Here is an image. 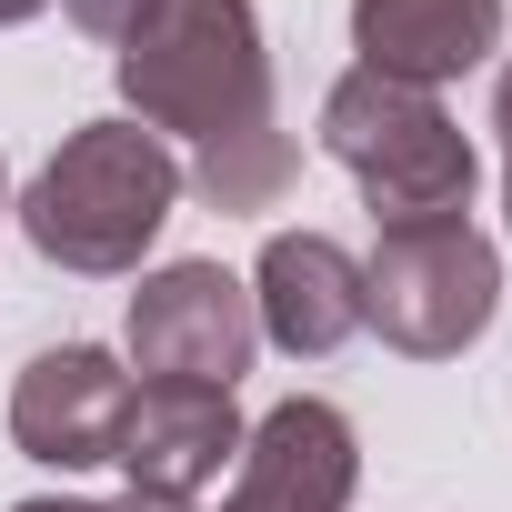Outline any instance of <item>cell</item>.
Listing matches in <instances>:
<instances>
[{"mask_svg": "<svg viewBox=\"0 0 512 512\" xmlns=\"http://www.w3.org/2000/svg\"><path fill=\"white\" fill-rule=\"evenodd\" d=\"M31 11H51V0H0V31H21Z\"/></svg>", "mask_w": 512, "mask_h": 512, "instance_id": "15", "label": "cell"}, {"mask_svg": "<svg viewBox=\"0 0 512 512\" xmlns=\"http://www.w3.org/2000/svg\"><path fill=\"white\" fill-rule=\"evenodd\" d=\"M111 462L131 472V492L191 502L201 482H221V462H241V412L211 382H141L131 412H121V452Z\"/></svg>", "mask_w": 512, "mask_h": 512, "instance_id": "9", "label": "cell"}, {"mask_svg": "<svg viewBox=\"0 0 512 512\" xmlns=\"http://www.w3.org/2000/svg\"><path fill=\"white\" fill-rule=\"evenodd\" d=\"M11 512H101V502H71V492H41V502H11Z\"/></svg>", "mask_w": 512, "mask_h": 512, "instance_id": "14", "label": "cell"}, {"mask_svg": "<svg viewBox=\"0 0 512 512\" xmlns=\"http://www.w3.org/2000/svg\"><path fill=\"white\" fill-rule=\"evenodd\" d=\"M251 312H262V342H282L292 362H332L362 332V262L332 231H272L251 262Z\"/></svg>", "mask_w": 512, "mask_h": 512, "instance_id": "8", "label": "cell"}, {"mask_svg": "<svg viewBox=\"0 0 512 512\" xmlns=\"http://www.w3.org/2000/svg\"><path fill=\"white\" fill-rule=\"evenodd\" d=\"M101 512H191V502H171V492H121V502H101Z\"/></svg>", "mask_w": 512, "mask_h": 512, "instance_id": "13", "label": "cell"}, {"mask_svg": "<svg viewBox=\"0 0 512 512\" xmlns=\"http://www.w3.org/2000/svg\"><path fill=\"white\" fill-rule=\"evenodd\" d=\"M352 482H362L352 422L332 402L292 392L241 432V482H231L221 512H352Z\"/></svg>", "mask_w": 512, "mask_h": 512, "instance_id": "6", "label": "cell"}, {"mask_svg": "<svg viewBox=\"0 0 512 512\" xmlns=\"http://www.w3.org/2000/svg\"><path fill=\"white\" fill-rule=\"evenodd\" d=\"M492 131H502V211H512V61L492 81Z\"/></svg>", "mask_w": 512, "mask_h": 512, "instance_id": "12", "label": "cell"}, {"mask_svg": "<svg viewBox=\"0 0 512 512\" xmlns=\"http://www.w3.org/2000/svg\"><path fill=\"white\" fill-rule=\"evenodd\" d=\"M262 352V312H251V282H231L221 262H171L131 292V362L141 382H211L231 392Z\"/></svg>", "mask_w": 512, "mask_h": 512, "instance_id": "5", "label": "cell"}, {"mask_svg": "<svg viewBox=\"0 0 512 512\" xmlns=\"http://www.w3.org/2000/svg\"><path fill=\"white\" fill-rule=\"evenodd\" d=\"M502 312V251L472 211L442 221H382L372 262H362V322L402 352V362H452L492 332Z\"/></svg>", "mask_w": 512, "mask_h": 512, "instance_id": "4", "label": "cell"}, {"mask_svg": "<svg viewBox=\"0 0 512 512\" xmlns=\"http://www.w3.org/2000/svg\"><path fill=\"white\" fill-rule=\"evenodd\" d=\"M352 51L382 81L442 91L502 51V0H352Z\"/></svg>", "mask_w": 512, "mask_h": 512, "instance_id": "10", "label": "cell"}, {"mask_svg": "<svg viewBox=\"0 0 512 512\" xmlns=\"http://www.w3.org/2000/svg\"><path fill=\"white\" fill-rule=\"evenodd\" d=\"M121 412H131V372L101 342H61L11 382V442L51 472H91L121 452Z\"/></svg>", "mask_w": 512, "mask_h": 512, "instance_id": "7", "label": "cell"}, {"mask_svg": "<svg viewBox=\"0 0 512 512\" xmlns=\"http://www.w3.org/2000/svg\"><path fill=\"white\" fill-rule=\"evenodd\" d=\"M121 101L141 131L191 141V191L211 211H272L302 171L272 111V51L251 0H141L121 31Z\"/></svg>", "mask_w": 512, "mask_h": 512, "instance_id": "1", "label": "cell"}, {"mask_svg": "<svg viewBox=\"0 0 512 512\" xmlns=\"http://www.w3.org/2000/svg\"><path fill=\"white\" fill-rule=\"evenodd\" d=\"M322 151L362 181L372 231H382V221H442V211H472V181H482L462 121H452L432 91L382 81V71H342V81L322 91Z\"/></svg>", "mask_w": 512, "mask_h": 512, "instance_id": "3", "label": "cell"}, {"mask_svg": "<svg viewBox=\"0 0 512 512\" xmlns=\"http://www.w3.org/2000/svg\"><path fill=\"white\" fill-rule=\"evenodd\" d=\"M61 11H71V21L91 31V41H121V31L141 21V0H61Z\"/></svg>", "mask_w": 512, "mask_h": 512, "instance_id": "11", "label": "cell"}, {"mask_svg": "<svg viewBox=\"0 0 512 512\" xmlns=\"http://www.w3.org/2000/svg\"><path fill=\"white\" fill-rule=\"evenodd\" d=\"M171 201H181V161H171L161 131L81 121L41 161V181L21 191V231H31L41 262H61L81 282H111V272H141V251L161 241Z\"/></svg>", "mask_w": 512, "mask_h": 512, "instance_id": "2", "label": "cell"}]
</instances>
